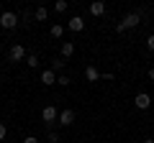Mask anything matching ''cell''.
Returning <instances> with one entry per match:
<instances>
[{"instance_id":"1","label":"cell","mask_w":154,"mask_h":143,"mask_svg":"<svg viewBox=\"0 0 154 143\" xmlns=\"http://www.w3.org/2000/svg\"><path fill=\"white\" fill-rule=\"evenodd\" d=\"M139 23H141V13L131 10V13H126L121 21L116 23V33H126V31H131V28H136Z\"/></svg>"},{"instance_id":"2","label":"cell","mask_w":154,"mask_h":143,"mask_svg":"<svg viewBox=\"0 0 154 143\" xmlns=\"http://www.w3.org/2000/svg\"><path fill=\"white\" fill-rule=\"evenodd\" d=\"M0 26L5 28V31L18 28V26H21V18H18V13H13V10H3V13H0Z\"/></svg>"},{"instance_id":"3","label":"cell","mask_w":154,"mask_h":143,"mask_svg":"<svg viewBox=\"0 0 154 143\" xmlns=\"http://www.w3.org/2000/svg\"><path fill=\"white\" fill-rule=\"evenodd\" d=\"M75 120H77V112L72 110V107L62 110V112H59V118H57V123H59L62 128H69V125H75Z\"/></svg>"},{"instance_id":"4","label":"cell","mask_w":154,"mask_h":143,"mask_svg":"<svg viewBox=\"0 0 154 143\" xmlns=\"http://www.w3.org/2000/svg\"><path fill=\"white\" fill-rule=\"evenodd\" d=\"M57 118H59V112H57V107H54V105H46L44 110H41V120H44L46 125H54V123H57Z\"/></svg>"},{"instance_id":"5","label":"cell","mask_w":154,"mask_h":143,"mask_svg":"<svg viewBox=\"0 0 154 143\" xmlns=\"http://www.w3.org/2000/svg\"><path fill=\"white\" fill-rule=\"evenodd\" d=\"M8 59L11 61H26V49H23L21 44H13L11 51H8Z\"/></svg>"},{"instance_id":"6","label":"cell","mask_w":154,"mask_h":143,"mask_svg":"<svg viewBox=\"0 0 154 143\" xmlns=\"http://www.w3.org/2000/svg\"><path fill=\"white\" fill-rule=\"evenodd\" d=\"M134 105H136V110H149V107H152V97H149L146 92H139L136 97H134Z\"/></svg>"},{"instance_id":"7","label":"cell","mask_w":154,"mask_h":143,"mask_svg":"<svg viewBox=\"0 0 154 143\" xmlns=\"http://www.w3.org/2000/svg\"><path fill=\"white\" fill-rule=\"evenodd\" d=\"M85 28V18L82 16H72L69 21H67V31H72V33H80Z\"/></svg>"},{"instance_id":"8","label":"cell","mask_w":154,"mask_h":143,"mask_svg":"<svg viewBox=\"0 0 154 143\" xmlns=\"http://www.w3.org/2000/svg\"><path fill=\"white\" fill-rule=\"evenodd\" d=\"M38 82L44 84V87H51V84H57V72L44 69V72H41V77H38Z\"/></svg>"},{"instance_id":"9","label":"cell","mask_w":154,"mask_h":143,"mask_svg":"<svg viewBox=\"0 0 154 143\" xmlns=\"http://www.w3.org/2000/svg\"><path fill=\"white\" fill-rule=\"evenodd\" d=\"M90 16H95V18H103L105 16V3H103V0L90 3Z\"/></svg>"},{"instance_id":"10","label":"cell","mask_w":154,"mask_h":143,"mask_svg":"<svg viewBox=\"0 0 154 143\" xmlns=\"http://www.w3.org/2000/svg\"><path fill=\"white\" fill-rule=\"evenodd\" d=\"M72 54H75V44H72V41H64V44L59 46V56H62V59L67 61V59H69Z\"/></svg>"},{"instance_id":"11","label":"cell","mask_w":154,"mask_h":143,"mask_svg":"<svg viewBox=\"0 0 154 143\" xmlns=\"http://www.w3.org/2000/svg\"><path fill=\"white\" fill-rule=\"evenodd\" d=\"M100 77H103V74H100V72L95 69L93 64H88V66H85V79H88V82H98Z\"/></svg>"},{"instance_id":"12","label":"cell","mask_w":154,"mask_h":143,"mask_svg":"<svg viewBox=\"0 0 154 143\" xmlns=\"http://www.w3.org/2000/svg\"><path fill=\"white\" fill-rule=\"evenodd\" d=\"M64 66H67V61L62 59V56H54V59H51V66H49V69H51V72H57V74H62V72H64Z\"/></svg>"},{"instance_id":"13","label":"cell","mask_w":154,"mask_h":143,"mask_svg":"<svg viewBox=\"0 0 154 143\" xmlns=\"http://www.w3.org/2000/svg\"><path fill=\"white\" fill-rule=\"evenodd\" d=\"M64 31H67V26H62V23H54V26L49 28V33L54 36V39H62V36H64Z\"/></svg>"},{"instance_id":"14","label":"cell","mask_w":154,"mask_h":143,"mask_svg":"<svg viewBox=\"0 0 154 143\" xmlns=\"http://www.w3.org/2000/svg\"><path fill=\"white\" fill-rule=\"evenodd\" d=\"M49 18V10H46L44 5H38L36 10H33V21H46Z\"/></svg>"},{"instance_id":"15","label":"cell","mask_w":154,"mask_h":143,"mask_svg":"<svg viewBox=\"0 0 154 143\" xmlns=\"http://www.w3.org/2000/svg\"><path fill=\"white\" fill-rule=\"evenodd\" d=\"M38 64H41V61H38V54H26V66L28 69H36Z\"/></svg>"},{"instance_id":"16","label":"cell","mask_w":154,"mask_h":143,"mask_svg":"<svg viewBox=\"0 0 154 143\" xmlns=\"http://www.w3.org/2000/svg\"><path fill=\"white\" fill-rule=\"evenodd\" d=\"M69 10V3H67V0H57L54 3V13H67Z\"/></svg>"},{"instance_id":"17","label":"cell","mask_w":154,"mask_h":143,"mask_svg":"<svg viewBox=\"0 0 154 143\" xmlns=\"http://www.w3.org/2000/svg\"><path fill=\"white\" fill-rule=\"evenodd\" d=\"M57 84H59V87H69L72 77H69V74H57Z\"/></svg>"},{"instance_id":"18","label":"cell","mask_w":154,"mask_h":143,"mask_svg":"<svg viewBox=\"0 0 154 143\" xmlns=\"http://www.w3.org/2000/svg\"><path fill=\"white\" fill-rule=\"evenodd\" d=\"M5 136H8V125H5V123H0V141H5Z\"/></svg>"},{"instance_id":"19","label":"cell","mask_w":154,"mask_h":143,"mask_svg":"<svg viewBox=\"0 0 154 143\" xmlns=\"http://www.w3.org/2000/svg\"><path fill=\"white\" fill-rule=\"evenodd\" d=\"M146 49L154 51V33H152V36H146Z\"/></svg>"},{"instance_id":"20","label":"cell","mask_w":154,"mask_h":143,"mask_svg":"<svg viewBox=\"0 0 154 143\" xmlns=\"http://www.w3.org/2000/svg\"><path fill=\"white\" fill-rule=\"evenodd\" d=\"M21 143H38V138H36V136H26Z\"/></svg>"},{"instance_id":"21","label":"cell","mask_w":154,"mask_h":143,"mask_svg":"<svg viewBox=\"0 0 154 143\" xmlns=\"http://www.w3.org/2000/svg\"><path fill=\"white\" fill-rule=\"evenodd\" d=\"M49 143H59V136L57 133H49Z\"/></svg>"},{"instance_id":"22","label":"cell","mask_w":154,"mask_h":143,"mask_svg":"<svg viewBox=\"0 0 154 143\" xmlns=\"http://www.w3.org/2000/svg\"><path fill=\"white\" fill-rule=\"evenodd\" d=\"M146 77H149V79H152V82H154V66H152V69L146 72Z\"/></svg>"},{"instance_id":"23","label":"cell","mask_w":154,"mask_h":143,"mask_svg":"<svg viewBox=\"0 0 154 143\" xmlns=\"http://www.w3.org/2000/svg\"><path fill=\"white\" fill-rule=\"evenodd\" d=\"M144 143H154V138H146V141H144Z\"/></svg>"},{"instance_id":"24","label":"cell","mask_w":154,"mask_h":143,"mask_svg":"<svg viewBox=\"0 0 154 143\" xmlns=\"http://www.w3.org/2000/svg\"><path fill=\"white\" fill-rule=\"evenodd\" d=\"M0 79H3V74H0Z\"/></svg>"}]
</instances>
